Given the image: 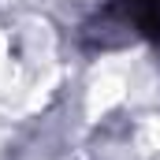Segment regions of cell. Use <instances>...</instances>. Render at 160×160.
I'll return each mask as SVG.
<instances>
[{
    "label": "cell",
    "instance_id": "cell-1",
    "mask_svg": "<svg viewBox=\"0 0 160 160\" xmlns=\"http://www.w3.org/2000/svg\"><path fill=\"white\" fill-rule=\"evenodd\" d=\"M104 26H116L123 38H160V0H112Z\"/></svg>",
    "mask_w": 160,
    "mask_h": 160
}]
</instances>
